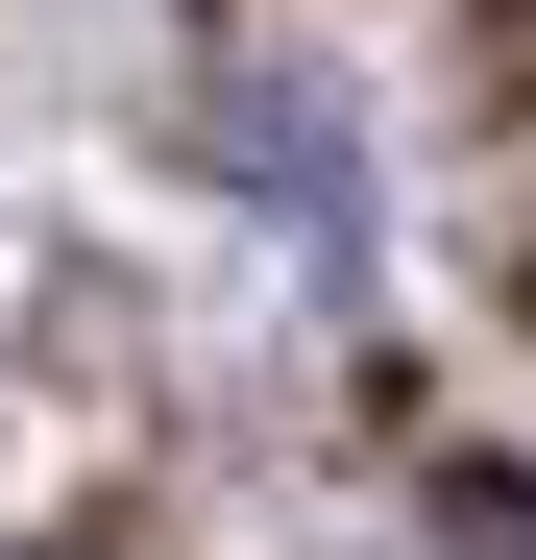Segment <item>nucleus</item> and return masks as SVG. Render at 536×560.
Listing matches in <instances>:
<instances>
[{"label":"nucleus","instance_id":"obj_1","mask_svg":"<svg viewBox=\"0 0 536 560\" xmlns=\"http://www.w3.org/2000/svg\"><path fill=\"white\" fill-rule=\"evenodd\" d=\"M196 147H220V171H268V196H293L317 244H341V220H366V147H341V122L293 98V73H220V98H196Z\"/></svg>","mask_w":536,"mask_h":560},{"label":"nucleus","instance_id":"obj_2","mask_svg":"<svg viewBox=\"0 0 536 560\" xmlns=\"http://www.w3.org/2000/svg\"><path fill=\"white\" fill-rule=\"evenodd\" d=\"M439 560H536V488H512V463H464V488H439Z\"/></svg>","mask_w":536,"mask_h":560}]
</instances>
